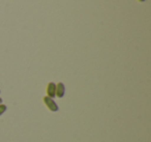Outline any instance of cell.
Here are the masks:
<instances>
[{
  "mask_svg": "<svg viewBox=\"0 0 151 142\" xmlns=\"http://www.w3.org/2000/svg\"><path fill=\"white\" fill-rule=\"evenodd\" d=\"M44 103L47 105V107H48L51 111H53V112H56V111H58V106H57V104L55 103V101L53 100V99L49 98V96H45V98H44Z\"/></svg>",
  "mask_w": 151,
  "mask_h": 142,
  "instance_id": "6da1fadb",
  "label": "cell"
},
{
  "mask_svg": "<svg viewBox=\"0 0 151 142\" xmlns=\"http://www.w3.org/2000/svg\"><path fill=\"white\" fill-rule=\"evenodd\" d=\"M47 93H48V96L51 99H53L55 96H56V85H55L53 82H50L48 84V87H47Z\"/></svg>",
  "mask_w": 151,
  "mask_h": 142,
  "instance_id": "7a4b0ae2",
  "label": "cell"
},
{
  "mask_svg": "<svg viewBox=\"0 0 151 142\" xmlns=\"http://www.w3.org/2000/svg\"><path fill=\"white\" fill-rule=\"evenodd\" d=\"M64 92H65V87H64V84L63 83H58L56 86V96L58 98H62L64 96Z\"/></svg>",
  "mask_w": 151,
  "mask_h": 142,
  "instance_id": "3957f363",
  "label": "cell"
},
{
  "mask_svg": "<svg viewBox=\"0 0 151 142\" xmlns=\"http://www.w3.org/2000/svg\"><path fill=\"white\" fill-rule=\"evenodd\" d=\"M5 111H6V106L5 105H0V115H2Z\"/></svg>",
  "mask_w": 151,
  "mask_h": 142,
  "instance_id": "277c9868",
  "label": "cell"
},
{
  "mask_svg": "<svg viewBox=\"0 0 151 142\" xmlns=\"http://www.w3.org/2000/svg\"><path fill=\"white\" fill-rule=\"evenodd\" d=\"M0 103H2V99L0 98Z\"/></svg>",
  "mask_w": 151,
  "mask_h": 142,
  "instance_id": "5b68a950",
  "label": "cell"
},
{
  "mask_svg": "<svg viewBox=\"0 0 151 142\" xmlns=\"http://www.w3.org/2000/svg\"><path fill=\"white\" fill-rule=\"evenodd\" d=\"M139 1H140V2H143V1H145V0H139Z\"/></svg>",
  "mask_w": 151,
  "mask_h": 142,
  "instance_id": "8992f818",
  "label": "cell"
}]
</instances>
